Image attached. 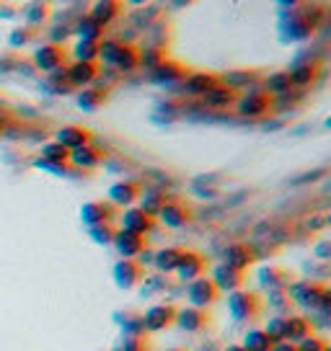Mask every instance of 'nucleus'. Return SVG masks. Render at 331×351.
Listing matches in <instances>:
<instances>
[{
    "label": "nucleus",
    "mask_w": 331,
    "mask_h": 351,
    "mask_svg": "<svg viewBox=\"0 0 331 351\" xmlns=\"http://www.w3.org/2000/svg\"><path fill=\"white\" fill-rule=\"evenodd\" d=\"M140 49L130 42H117V39H106V42H101V49H99V57L104 62H109L114 65L117 70H124V73H133L140 67Z\"/></svg>",
    "instance_id": "nucleus-1"
},
{
    "label": "nucleus",
    "mask_w": 331,
    "mask_h": 351,
    "mask_svg": "<svg viewBox=\"0 0 331 351\" xmlns=\"http://www.w3.org/2000/svg\"><path fill=\"white\" fill-rule=\"evenodd\" d=\"M272 106H275L272 93H266V90H249V93H241V96H238L233 109L238 111L241 117H246V119H259V117L269 114Z\"/></svg>",
    "instance_id": "nucleus-2"
},
{
    "label": "nucleus",
    "mask_w": 331,
    "mask_h": 351,
    "mask_svg": "<svg viewBox=\"0 0 331 351\" xmlns=\"http://www.w3.org/2000/svg\"><path fill=\"white\" fill-rule=\"evenodd\" d=\"M228 307H231V313L236 320H254V318H259V313L264 310V300L256 295V292L238 289V292H231Z\"/></svg>",
    "instance_id": "nucleus-3"
},
{
    "label": "nucleus",
    "mask_w": 331,
    "mask_h": 351,
    "mask_svg": "<svg viewBox=\"0 0 331 351\" xmlns=\"http://www.w3.org/2000/svg\"><path fill=\"white\" fill-rule=\"evenodd\" d=\"M187 295H189L192 307H202V310H207L210 305L218 302L220 289L215 287V282H212L210 276H197V279H192V282H189Z\"/></svg>",
    "instance_id": "nucleus-4"
},
{
    "label": "nucleus",
    "mask_w": 331,
    "mask_h": 351,
    "mask_svg": "<svg viewBox=\"0 0 331 351\" xmlns=\"http://www.w3.org/2000/svg\"><path fill=\"white\" fill-rule=\"evenodd\" d=\"M140 323H143V330H148V333H161V330L171 328V326L176 323V307L166 305V302L153 305L143 315Z\"/></svg>",
    "instance_id": "nucleus-5"
},
{
    "label": "nucleus",
    "mask_w": 331,
    "mask_h": 351,
    "mask_svg": "<svg viewBox=\"0 0 331 351\" xmlns=\"http://www.w3.org/2000/svg\"><path fill=\"white\" fill-rule=\"evenodd\" d=\"M65 60H67V49L57 42L42 44V47L34 52V62H36L39 70H45V73H57L60 67L65 65Z\"/></svg>",
    "instance_id": "nucleus-6"
},
{
    "label": "nucleus",
    "mask_w": 331,
    "mask_h": 351,
    "mask_svg": "<svg viewBox=\"0 0 331 351\" xmlns=\"http://www.w3.org/2000/svg\"><path fill=\"white\" fill-rule=\"evenodd\" d=\"M117 209L109 199H93V202H86L83 207H80V219L86 222V225H101V222H111V219L117 217Z\"/></svg>",
    "instance_id": "nucleus-7"
},
{
    "label": "nucleus",
    "mask_w": 331,
    "mask_h": 351,
    "mask_svg": "<svg viewBox=\"0 0 331 351\" xmlns=\"http://www.w3.org/2000/svg\"><path fill=\"white\" fill-rule=\"evenodd\" d=\"M326 292H329V289L323 285H319V282H298V285L287 287L290 300L303 307H319L321 297L326 295Z\"/></svg>",
    "instance_id": "nucleus-8"
},
{
    "label": "nucleus",
    "mask_w": 331,
    "mask_h": 351,
    "mask_svg": "<svg viewBox=\"0 0 331 351\" xmlns=\"http://www.w3.org/2000/svg\"><path fill=\"white\" fill-rule=\"evenodd\" d=\"M155 225H158L155 215L145 212L143 207L127 209V212H124V217H122V230L135 232V235H148V232L155 230Z\"/></svg>",
    "instance_id": "nucleus-9"
},
{
    "label": "nucleus",
    "mask_w": 331,
    "mask_h": 351,
    "mask_svg": "<svg viewBox=\"0 0 331 351\" xmlns=\"http://www.w3.org/2000/svg\"><path fill=\"white\" fill-rule=\"evenodd\" d=\"M143 279H145L143 263L135 261V258H122V261H117V266H114V282H117V287H122V289H133V287H137Z\"/></svg>",
    "instance_id": "nucleus-10"
},
{
    "label": "nucleus",
    "mask_w": 331,
    "mask_h": 351,
    "mask_svg": "<svg viewBox=\"0 0 331 351\" xmlns=\"http://www.w3.org/2000/svg\"><path fill=\"white\" fill-rule=\"evenodd\" d=\"M140 197H143V184H140V181H133V178L119 181V184H114V186L109 189V202L114 207H130V204H135Z\"/></svg>",
    "instance_id": "nucleus-11"
},
{
    "label": "nucleus",
    "mask_w": 331,
    "mask_h": 351,
    "mask_svg": "<svg viewBox=\"0 0 331 351\" xmlns=\"http://www.w3.org/2000/svg\"><path fill=\"white\" fill-rule=\"evenodd\" d=\"M91 140H93V132L89 127H80V124H65L57 130V143L67 147L70 153L83 147V145H91Z\"/></svg>",
    "instance_id": "nucleus-12"
},
{
    "label": "nucleus",
    "mask_w": 331,
    "mask_h": 351,
    "mask_svg": "<svg viewBox=\"0 0 331 351\" xmlns=\"http://www.w3.org/2000/svg\"><path fill=\"white\" fill-rule=\"evenodd\" d=\"M205 269H207V261H205V256H202V253L184 251L174 271L179 274V279L192 282V279H197V276H205Z\"/></svg>",
    "instance_id": "nucleus-13"
},
{
    "label": "nucleus",
    "mask_w": 331,
    "mask_h": 351,
    "mask_svg": "<svg viewBox=\"0 0 331 351\" xmlns=\"http://www.w3.org/2000/svg\"><path fill=\"white\" fill-rule=\"evenodd\" d=\"M111 245L117 248V253H119L122 258H135V256H140V253L148 248V238H145V235L127 232V230H117Z\"/></svg>",
    "instance_id": "nucleus-14"
},
{
    "label": "nucleus",
    "mask_w": 331,
    "mask_h": 351,
    "mask_svg": "<svg viewBox=\"0 0 331 351\" xmlns=\"http://www.w3.org/2000/svg\"><path fill=\"white\" fill-rule=\"evenodd\" d=\"M308 336H313V326L306 315H285L282 318V341L290 343H300Z\"/></svg>",
    "instance_id": "nucleus-15"
},
{
    "label": "nucleus",
    "mask_w": 331,
    "mask_h": 351,
    "mask_svg": "<svg viewBox=\"0 0 331 351\" xmlns=\"http://www.w3.org/2000/svg\"><path fill=\"white\" fill-rule=\"evenodd\" d=\"M158 217L163 219L168 228H184L187 222H192V207H187L179 199H171V202H163V207L158 209Z\"/></svg>",
    "instance_id": "nucleus-16"
},
{
    "label": "nucleus",
    "mask_w": 331,
    "mask_h": 351,
    "mask_svg": "<svg viewBox=\"0 0 331 351\" xmlns=\"http://www.w3.org/2000/svg\"><path fill=\"white\" fill-rule=\"evenodd\" d=\"M176 323L187 333H199L210 326V313L202 307H184V310H176Z\"/></svg>",
    "instance_id": "nucleus-17"
},
{
    "label": "nucleus",
    "mask_w": 331,
    "mask_h": 351,
    "mask_svg": "<svg viewBox=\"0 0 331 351\" xmlns=\"http://www.w3.org/2000/svg\"><path fill=\"white\" fill-rule=\"evenodd\" d=\"M256 261V253L249 243H233L225 248V266H231L236 271H246Z\"/></svg>",
    "instance_id": "nucleus-18"
},
{
    "label": "nucleus",
    "mask_w": 331,
    "mask_h": 351,
    "mask_svg": "<svg viewBox=\"0 0 331 351\" xmlns=\"http://www.w3.org/2000/svg\"><path fill=\"white\" fill-rule=\"evenodd\" d=\"M96 77H99V65L96 62H78L76 60L65 73V80L76 88H89Z\"/></svg>",
    "instance_id": "nucleus-19"
},
{
    "label": "nucleus",
    "mask_w": 331,
    "mask_h": 351,
    "mask_svg": "<svg viewBox=\"0 0 331 351\" xmlns=\"http://www.w3.org/2000/svg\"><path fill=\"white\" fill-rule=\"evenodd\" d=\"M210 279L215 282V287H218L220 292H228V295H231V292H238V289H243V285H246V274H243V271H236V269L225 266V263H222L220 269H218Z\"/></svg>",
    "instance_id": "nucleus-20"
},
{
    "label": "nucleus",
    "mask_w": 331,
    "mask_h": 351,
    "mask_svg": "<svg viewBox=\"0 0 331 351\" xmlns=\"http://www.w3.org/2000/svg\"><path fill=\"white\" fill-rule=\"evenodd\" d=\"M238 90L231 86H225V83H220L218 88H212L210 93H205L202 99H205V104L210 106V109H233L236 106V101H238Z\"/></svg>",
    "instance_id": "nucleus-21"
},
{
    "label": "nucleus",
    "mask_w": 331,
    "mask_h": 351,
    "mask_svg": "<svg viewBox=\"0 0 331 351\" xmlns=\"http://www.w3.org/2000/svg\"><path fill=\"white\" fill-rule=\"evenodd\" d=\"M222 83L220 75H215V73H192V75L184 77V86L192 96H205V93H210L212 88H218Z\"/></svg>",
    "instance_id": "nucleus-22"
},
{
    "label": "nucleus",
    "mask_w": 331,
    "mask_h": 351,
    "mask_svg": "<svg viewBox=\"0 0 331 351\" xmlns=\"http://www.w3.org/2000/svg\"><path fill=\"white\" fill-rule=\"evenodd\" d=\"M184 77H187V67L181 65V62H176V60H171V57L161 60L153 67L155 83H176V80H184Z\"/></svg>",
    "instance_id": "nucleus-23"
},
{
    "label": "nucleus",
    "mask_w": 331,
    "mask_h": 351,
    "mask_svg": "<svg viewBox=\"0 0 331 351\" xmlns=\"http://www.w3.org/2000/svg\"><path fill=\"white\" fill-rule=\"evenodd\" d=\"M109 101V88H83L78 93V106L83 111H99Z\"/></svg>",
    "instance_id": "nucleus-24"
},
{
    "label": "nucleus",
    "mask_w": 331,
    "mask_h": 351,
    "mask_svg": "<svg viewBox=\"0 0 331 351\" xmlns=\"http://www.w3.org/2000/svg\"><path fill=\"white\" fill-rule=\"evenodd\" d=\"M122 5H124V0H99L91 8V19L101 23V26H106V23H111L122 13Z\"/></svg>",
    "instance_id": "nucleus-25"
},
{
    "label": "nucleus",
    "mask_w": 331,
    "mask_h": 351,
    "mask_svg": "<svg viewBox=\"0 0 331 351\" xmlns=\"http://www.w3.org/2000/svg\"><path fill=\"white\" fill-rule=\"evenodd\" d=\"M101 160H104V153L96 145H83V147L70 153V163L78 165V168H96Z\"/></svg>",
    "instance_id": "nucleus-26"
},
{
    "label": "nucleus",
    "mask_w": 331,
    "mask_h": 351,
    "mask_svg": "<svg viewBox=\"0 0 331 351\" xmlns=\"http://www.w3.org/2000/svg\"><path fill=\"white\" fill-rule=\"evenodd\" d=\"M259 282L264 287H269V292H279V289H287L290 287V274L279 266H266L259 274Z\"/></svg>",
    "instance_id": "nucleus-27"
},
{
    "label": "nucleus",
    "mask_w": 331,
    "mask_h": 351,
    "mask_svg": "<svg viewBox=\"0 0 331 351\" xmlns=\"http://www.w3.org/2000/svg\"><path fill=\"white\" fill-rule=\"evenodd\" d=\"M42 160H45V165H52V168H65V165H70V150L62 147L57 140L47 143L42 147Z\"/></svg>",
    "instance_id": "nucleus-28"
},
{
    "label": "nucleus",
    "mask_w": 331,
    "mask_h": 351,
    "mask_svg": "<svg viewBox=\"0 0 331 351\" xmlns=\"http://www.w3.org/2000/svg\"><path fill=\"white\" fill-rule=\"evenodd\" d=\"M246 351H272V339L266 336V330H249L246 336H243V343H241Z\"/></svg>",
    "instance_id": "nucleus-29"
},
{
    "label": "nucleus",
    "mask_w": 331,
    "mask_h": 351,
    "mask_svg": "<svg viewBox=\"0 0 331 351\" xmlns=\"http://www.w3.org/2000/svg\"><path fill=\"white\" fill-rule=\"evenodd\" d=\"M181 253H184V248H163V251H158L155 253V269L163 271V274L174 271L179 258H181Z\"/></svg>",
    "instance_id": "nucleus-30"
},
{
    "label": "nucleus",
    "mask_w": 331,
    "mask_h": 351,
    "mask_svg": "<svg viewBox=\"0 0 331 351\" xmlns=\"http://www.w3.org/2000/svg\"><path fill=\"white\" fill-rule=\"evenodd\" d=\"M101 42H104V39H101ZM101 42H93V39H80L78 47L73 49V55H76L78 62H96V60H99Z\"/></svg>",
    "instance_id": "nucleus-31"
},
{
    "label": "nucleus",
    "mask_w": 331,
    "mask_h": 351,
    "mask_svg": "<svg viewBox=\"0 0 331 351\" xmlns=\"http://www.w3.org/2000/svg\"><path fill=\"white\" fill-rule=\"evenodd\" d=\"M319 70H321L319 62H303V65H298L290 73L293 86H310L316 80V75H319Z\"/></svg>",
    "instance_id": "nucleus-32"
},
{
    "label": "nucleus",
    "mask_w": 331,
    "mask_h": 351,
    "mask_svg": "<svg viewBox=\"0 0 331 351\" xmlns=\"http://www.w3.org/2000/svg\"><path fill=\"white\" fill-rule=\"evenodd\" d=\"M293 77L290 73H275V75L266 77V93H277V96H285L293 90Z\"/></svg>",
    "instance_id": "nucleus-33"
},
{
    "label": "nucleus",
    "mask_w": 331,
    "mask_h": 351,
    "mask_svg": "<svg viewBox=\"0 0 331 351\" xmlns=\"http://www.w3.org/2000/svg\"><path fill=\"white\" fill-rule=\"evenodd\" d=\"M91 241L99 243V245H109L114 243V235H117V228L111 225V222H101V225H91Z\"/></svg>",
    "instance_id": "nucleus-34"
},
{
    "label": "nucleus",
    "mask_w": 331,
    "mask_h": 351,
    "mask_svg": "<svg viewBox=\"0 0 331 351\" xmlns=\"http://www.w3.org/2000/svg\"><path fill=\"white\" fill-rule=\"evenodd\" d=\"M319 19H321L319 13H316V16H300V19H295V23L290 26V32H293L295 39H303V36H308V34L319 26Z\"/></svg>",
    "instance_id": "nucleus-35"
},
{
    "label": "nucleus",
    "mask_w": 331,
    "mask_h": 351,
    "mask_svg": "<svg viewBox=\"0 0 331 351\" xmlns=\"http://www.w3.org/2000/svg\"><path fill=\"white\" fill-rule=\"evenodd\" d=\"M49 19V3L47 0H34L32 5H29V11H26V21L29 26H36V23H42Z\"/></svg>",
    "instance_id": "nucleus-36"
},
{
    "label": "nucleus",
    "mask_w": 331,
    "mask_h": 351,
    "mask_svg": "<svg viewBox=\"0 0 331 351\" xmlns=\"http://www.w3.org/2000/svg\"><path fill=\"white\" fill-rule=\"evenodd\" d=\"M78 34H80V39H93V42H101V36H104V26L96 23L93 19H86V21H80L78 26Z\"/></svg>",
    "instance_id": "nucleus-37"
},
{
    "label": "nucleus",
    "mask_w": 331,
    "mask_h": 351,
    "mask_svg": "<svg viewBox=\"0 0 331 351\" xmlns=\"http://www.w3.org/2000/svg\"><path fill=\"white\" fill-rule=\"evenodd\" d=\"M269 305L275 307L277 313H290L293 300L287 295V289H279V292H269Z\"/></svg>",
    "instance_id": "nucleus-38"
},
{
    "label": "nucleus",
    "mask_w": 331,
    "mask_h": 351,
    "mask_svg": "<svg viewBox=\"0 0 331 351\" xmlns=\"http://www.w3.org/2000/svg\"><path fill=\"white\" fill-rule=\"evenodd\" d=\"M295 346H298V351H329V341L321 339V336H308Z\"/></svg>",
    "instance_id": "nucleus-39"
},
{
    "label": "nucleus",
    "mask_w": 331,
    "mask_h": 351,
    "mask_svg": "<svg viewBox=\"0 0 331 351\" xmlns=\"http://www.w3.org/2000/svg\"><path fill=\"white\" fill-rule=\"evenodd\" d=\"M34 39V26H23V29H16L11 34V44L13 47H23V44H29Z\"/></svg>",
    "instance_id": "nucleus-40"
},
{
    "label": "nucleus",
    "mask_w": 331,
    "mask_h": 351,
    "mask_svg": "<svg viewBox=\"0 0 331 351\" xmlns=\"http://www.w3.org/2000/svg\"><path fill=\"white\" fill-rule=\"evenodd\" d=\"M122 351H145V343L140 336H130V339H124V346Z\"/></svg>",
    "instance_id": "nucleus-41"
},
{
    "label": "nucleus",
    "mask_w": 331,
    "mask_h": 351,
    "mask_svg": "<svg viewBox=\"0 0 331 351\" xmlns=\"http://www.w3.org/2000/svg\"><path fill=\"white\" fill-rule=\"evenodd\" d=\"M272 351H298V346H295V343H290V341H279V343L272 346Z\"/></svg>",
    "instance_id": "nucleus-42"
},
{
    "label": "nucleus",
    "mask_w": 331,
    "mask_h": 351,
    "mask_svg": "<svg viewBox=\"0 0 331 351\" xmlns=\"http://www.w3.org/2000/svg\"><path fill=\"white\" fill-rule=\"evenodd\" d=\"M176 8H184V5H192V3H197V0H171Z\"/></svg>",
    "instance_id": "nucleus-43"
},
{
    "label": "nucleus",
    "mask_w": 331,
    "mask_h": 351,
    "mask_svg": "<svg viewBox=\"0 0 331 351\" xmlns=\"http://www.w3.org/2000/svg\"><path fill=\"white\" fill-rule=\"evenodd\" d=\"M222 351H246V349H243L241 343H228V346H225Z\"/></svg>",
    "instance_id": "nucleus-44"
},
{
    "label": "nucleus",
    "mask_w": 331,
    "mask_h": 351,
    "mask_svg": "<svg viewBox=\"0 0 331 351\" xmlns=\"http://www.w3.org/2000/svg\"><path fill=\"white\" fill-rule=\"evenodd\" d=\"M277 3H279V5H290V8H293V5H298V3H303V0H277Z\"/></svg>",
    "instance_id": "nucleus-45"
},
{
    "label": "nucleus",
    "mask_w": 331,
    "mask_h": 351,
    "mask_svg": "<svg viewBox=\"0 0 331 351\" xmlns=\"http://www.w3.org/2000/svg\"><path fill=\"white\" fill-rule=\"evenodd\" d=\"M127 3H133V5H143V3H148V0H127Z\"/></svg>",
    "instance_id": "nucleus-46"
},
{
    "label": "nucleus",
    "mask_w": 331,
    "mask_h": 351,
    "mask_svg": "<svg viewBox=\"0 0 331 351\" xmlns=\"http://www.w3.org/2000/svg\"><path fill=\"white\" fill-rule=\"evenodd\" d=\"M171 351H181V349H171Z\"/></svg>",
    "instance_id": "nucleus-47"
},
{
    "label": "nucleus",
    "mask_w": 331,
    "mask_h": 351,
    "mask_svg": "<svg viewBox=\"0 0 331 351\" xmlns=\"http://www.w3.org/2000/svg\"><path fill=\"white\" fill-rule=\"evenodd\" d=\"M0 132H3V127H0Z\"/></svg>",
    "instance_id": "nucleus-48"
}]
</instances>
